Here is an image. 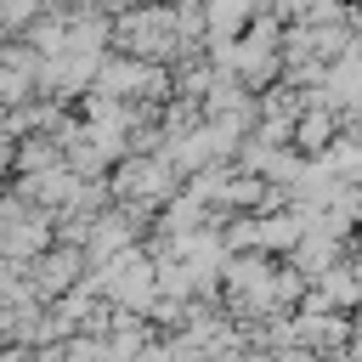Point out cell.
Returning a JSON list of instances; mask_svg holds the SVG:
<instances>
[{"label":"cell","instance_id":"obj_1","mask_svg":"<svg viewBox=\"0 0 362 362\" xmlns=\"http://www.w3.org/2000/svg\"><path fill=\"white\" fill-rule=\"evenodd\" d=\"M181 187V170L164 158V153H124L107 164V192L119 204H147L158 215V204Z\"/></svg>","mask_w":362,"mask_h":362},{"label":"cell","instance_id":"obj_2","mask_svg":"<svg viewBox=\"0 0 362 362\" xmlns=\"http://www.w3.org/2000/svg\"><path fill=\"white\" fill-rule=\"evenodd\" d=\"M79 272H85V249L79 243H45L28 266H23V283H28V294L34 300H57L62 288H74L79 283Z\"/></svg>","mask_w":362,"mask_h":362},{"label":"cell","instance_id":"obj_3","mask_svg":"<svg viewBox=\"0 0 362 362\" xmlns=\"http://www.w3.org/2000/svg\"><path fill=\"white\" fill-rule=\"evenodd\" d=\"M124 243H141V221H130V209L124 204H102L96 215H90V226H85V266H96V260H107V255H119Z\"/></svg>","mask_w":362,"mask_h":362},{"label":"cell","instance_id":"obj_4","mask_svg":"<svg viewBox=\"0 0 362 362\" xmlns=\"http://www.w3.org/2000/svg\"><path fill=\"white\" fill-rule=\"evenodd\" d=\"M288 334L305 351L339 356L345 351V334H351V311H288Z\"/></svg>","mask_w":362,"mask_h":362},{"label":"cell","instance_id":"obj_5","mask_svg":"<svg viewBox=\"0 0 362 362\" xmlns=\"http://www.w3.org/2000/svg\"><path fill=\"white\" fill-rule=\"evenodd\" d=\"M351 243H356V238H334V232H322V226H305V232L288 243V255H283V260H288V266H300L305 277H317L322 266H334L339 255H351Z\"/></svg>","mask_w":362,"mask_h":362},{"label":"cell","instance_id":"obj_6","mask_svg":"<svg viewBox=\"0 0 362 362\" xmlns=\"http://www.w3.org/2000/svg\"><path fill=\"white\" fill-rule=\"evenodd\" d=\"M334 130H339L334 107H328V102H305V107L294 113V136H288V141H294V147H300V153L311 158V153H317V147H322V141H328Z\"/></svg>","mask_w":362,"mask_h":362},{"label":"cell","instance_id":"obj_7","mask_svg":"<svg viewBox=\"0 0 362 362\" xmlns=\"http://www.w3.org/2000/svg\"><path fill=\"white\" fill-rule=\"evenodd\" d=\"M255 215V209H249ZM300 238V221H294V209L283 204V209H266V215H255V249H266V255H288V243Z\"/></svg>","mask_w":362,"mask_h":362},{"label":"cell","instance_id":"obj_8","mask_svg":"<svg viewBox=\"0 0 362 362\" xmlns=\"http://www.w3.org/2000/svg\"><path fill=\"white\" fill-rule=\"evenodd\" d=\"M170 23L187 40H204V0H170Z\"/></svg>","mask_w":362,"mask_h":362},{"label":"cell","instance_id":"obj_9","mask_svg":"<svg viewBox=\"0 0 362 362\" xmlns=\"http://www.w3.org/2000/svg\"><path fill=\"white\" fill-rule=\"evenodd\" d=\"M23 96H34V79H28V74H17V68H6V62H0V113H6V107H17V102H23Z\"/></svg>","mask_w":362,"mask_h":362},{"label":"cell","instance_id":"obj_10","mask_svg":"<svg viewBox=\"0 0 362 362\" xmlns=\"http://www.w3.org/2000/svg\"><path fill=\"white\" fill-rule=\"evenodd\" d=\"M300 6H305V0H266V11H272L277 23H294V17H300Z\"/></svg>","mask_w":362,"mask_h":362},{"label":"cell","instance_id":"obj_11","mask_svg":"<svg viewBox=\"0 0 362 362\" xmlns=\"http://www.w3.org/2000/svg\"><path fill=\"white\" fill-rule=\"evenodd\" d=\"M339 356H356V362H362V322H356V317H351V334H345V351H339Z\"/></svg>","mask_w":362,"mask_h":362},{"label":"cell","instance_id":"obj_12","mask_svg":"<svg viewBox=\"0 0 362 362\" xmlns=\"http://www.w3.org/2000/svg\"><path fill=\"white\" fill-rule=\"evenodd\" d=\"M0 40H6V23H0Z\"/></svg>","mask_w":362,"mask_h":362},{"label":"cell","instance_id":"obj_13","mask_svg":"<svg viewBox=\"0 0 362 362\" xmlns=\"http://www.w3.org/2000/svg\"><path fill=\"white\" fill-rule=\"evenodd\" d=\"M124 6H136V0H124Z\"/></svg>","mask_w":362,"mask_h":362}]
</instances>
